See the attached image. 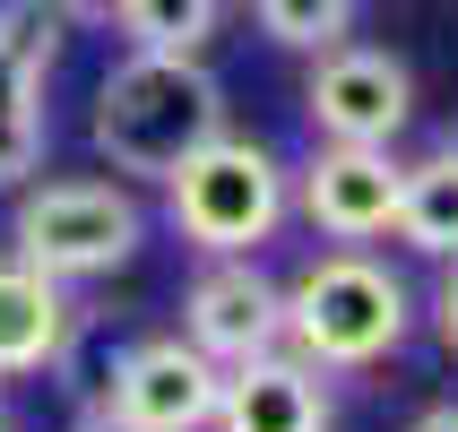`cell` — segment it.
<instances>
[{"label": "cell", "mask_w": 458, "mask_h": 432, "mask_svg": "<svg viewBox=\"0 0 458 432\" xmlns=\"http://www.w3.org/2000/svg\"><path fill=\"white\" fill-rule=\"evenodd\" d=\"M303 122L311 139H355V148H398V130L415 122V70L381 44H329L311 52L303 78Z\"/></svg>", "instance_id": "8992f818"}, {"label": "cell", "mask_w": 458, "mask_h": 432, "mask_svg": "<svg viewBox=\"0 0 458 432\" xmlns=\"http://www.w3.org/2000/svg\"><path fill=\"white\" fill-rule=\"evenodd\" d=\"M182 337L208 363H225V372L268 355V346H285V285L259 268V251L208 259L199 277L182 285Z\"/></svg>", "instance_id": "9c48e42d"}, {"label": "cell", "mask_w": 458, "mask_h": 432, "mask_svg": "<svg viewBox=\"0 0 458 432\" xmlns=\"http://www.w3.org/2000/svg\"><path fill=\"white\" fill-rule=\"evenodd\" d=\"M329 372L294 346H268V355L233 363L225 398H216V432H329Z\"/></svg>", "instance_id": "30bf717a"}, {"label": "cell", "mask_w": 458, "mask_h": 432, "mask_svg": "<svg viewBox=\"0 0 458 432\" xmlns=\"http://www.w3.org/2000/svg\"><path fill=\"white\" fill-rule=\"evenodd\" d=\"M407 432H458V398H441V407H424Z\"/></svg>", "instance_id": "e0dca14e"}, {"label": "cell", "mask_w": 458, "mask_h": 432, "mask_svg": "<svg viewBox=\"0 0 458 432\" xmlns=\"http://www.w3.org/2000/svg\"><path fill=\"white\" fill-rule=\"evenodd\" d=\"M165 216L199 259H233L277 242V225L294 216V174L277 165L268 139H242V130H216L199 156H182L174 182H165Z\"/></svg>", "instance_id": "3957f363"}, {"label": "cell", "mask_w": 458, "mask_h": 432, "mask_svg": "<svg viewBox=\"0 0 458 432\" xmlns=\"http://www.w3.org/2000/svg\"><path fill=\"white\" fill-rule=\"evenodd\" d=\"M148 242V208L122 174H61V182H26L9 208V251L35 259L44 277L87 285L113 277L130 251Z\"/></svg>", "instance_id": "277c9868"}, {"label": "cell", "mask_w": 458, "mask_h": 432, "mask_svg": "<svg viewBox=\"0 0 458 432\" xmlns=\"http://www.w3.org/2000/svg\"><path fill=\"white\" fill-rule=\"evenodd\" d=\"M251 18L277 52H329L355 35V0H251Z\"/></svg>", "instance_id": "5bb4252c"}, {"label": "cell", "mask_w": 458, "mask_h": 432, "mask_svg": "<svg viewBox=\"0 0 458 432\" xmlns=\"http://www.w3.org/2000/svg\"><path fill=\"white\" fill-rule=\"evenodd\" d=\"M78 346V303L70 285L44 277L35 259H0V381H35Z\"/></svg>", "instance_id": "8fae6325"}, {"label": "cell", "mask_w": 458, "mask_h": 432, "mask_svg": "<svg viewBox=\"0 0 458 432\" xmlns=\"http://www.w3.org/2000/svg\"><path fill=\"white\" fill-rule=\"evenodd\" d=\"M225 130V87L199 52H130L113 61L87 113V139L113 174L130 182H174L182 156H199Z\"/></svg>", "instance_id": "6da1fadb"}, {"label": "cell", "mask_w": 458, "mask_h": 432, "mask_svg": "<svg viewBox=\"0 0 458 432\" xmlns=\"http://www.w3.org/2000/svg\"><path fill=\"white\" fill-rule=\"evenodd\" d=\"M415 337V285L372 242H329L285 277V346L320 372H372Z\"/></svg>", "instance_id": "7a4b0ae2"}, {"label": "cell", "mask_w": 458, "mask_h": 432, "mask_svg": "<svg viewBox=\"0 0 458 432\" xmlns=\"http://www.w3.org/2000/svg\"><path fill=\"white\" fill-rule=\"evenodd\" d=\"M433 337H441V355L458 363V259H441V285H433Z\"/></svg>", "instance_id": "9a60e30c"}, {"label": "cell", "mask_w": 458, "mask_h": 432, "mask_svg": "<svg viewBox=\"0 0 458 432\" xmlns=\"http://www.w3.org/2000/svg\"><path fill=\"white\" fill-rule=\"evenodd\" d=\"M225 18V0H113V26L130 35V52H208Z\"/></svg>", "instance_id": "4fadbf2b"}, {"label": "cell", "mask_w": 458, "mask_h": 432, "mask_svg": "<svg viewBox=\"0 0 458 432\" xmlns=\"http://www.w3.org/2000/svg\"><path fill=\"white\" fill-rule=\"evenodd\" d=\"M415 259H458V148H433L407 165V191H398V233Z\"/></svg>", "instance_id": "7c38bea8"}, {"label": "cell", "mask_w": 458, "mask_h": 432, "mask_svg": "<svg viewBox=\"0 0 458 432\" xmlns=\"http://www.w3.org/2000/svg\"><path fill=\"white\" fill-rule=\"evenodd\" d=\"M398 191H407V165L389 148H355V139H311L303 174H294V208L320 242H389Z\"/></svg>", "instance_id": "52a82bcc"}, {"label": "cell", "mask_w": 458, "mask_h": 432, "mask_svg": "<svg viewBox=\"0 0 458 432\" xmlns=\"http://www.w3.org/2000/svg\"><path fill=\"white\" fill-rule=\"evenodd\" d=\"M70 18L52 0H0V191H26L44 165V78L61 61Z\"/></svg>", "instance_id": "ba28073f"}, {"label": "cell", "mask_w": 458, "mask_h": 432, "mask_svg": "<svg viewBox=\"0 0 458 432\" xmlns=\"http://www.w3.org/2000/svg\"><path fill=\"white\" fill-rule=\"evenodd\" d=\"M70 26H113V0H52Z\"/></svg>", "instance_id": "2e32d148"}, {"label": "cell", "mask_w": 458, "mask_h": 432, "mask_svg": "<svg viewBox=\"0 0 458 432\" xmlns=\"http://www.w3.org/2000/svg\"><path fill=\"white\" fill-rule=\"evenodd\" d=\"M78 432H113V424H96V415H87V424H78Z\"/></svg>", "instance_id": "ac0fdd59"}, {"label": "cell", "mask_w": 458, "mask_h": 432, "mask_svg": "<svg viewBox=\"0 0 458 432\" xmlns=\"http://www.w3.org/2000/svg\"><path fill=\"white\" fill-rule=\"evenodd\" d=\"M0 432H9V415H0Z\"/></svg>", "instance_id": "d6986e66"}, {"label": "cell", "mask_w": 458, "mask_h": 432, "mask_svg": "<svg viewBox=\"0 0 458 432\" xmlns=\"http://www.w3.org/2000/svg\"><path fill=\"white\" fill-rule=\"evenodd\" d=\"M225 363H208L191 337H139L96 389V424L113 432H216Z\"/></svg>", "instance_id": "5b68a950"}]
</instances>
